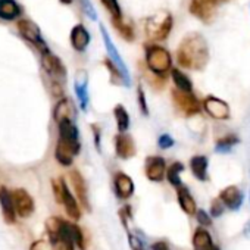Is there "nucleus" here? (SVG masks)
I'll return each instance as SVG.
<instances>
[{"instance_id":"obj_17","label":"nucleus","mask_w":250,"mask_h":250,"mask_svg":"<svg viewBox=\"0 0 250 250\" xmlns=\"http://www.w3.org/2000/svg\"><path fill=\"white\" fill-rule=\"evenodd\" d=\"M113 187L119 199H130L134 194V181L124 172H118L113 177Z\"/></svg>"},{"instance_id":"obj_16","label":"nucleus","mask_w":250,"mask_h":250,"mask_svg":"<svg viewBox=\"0 0 250 250\" xmlns=\"http://www.w3.org/2000/svg\"><path fill=\"white\" fill-rule=\"evenodd\" d=\"M219 200L224 203L225 208L231 209V210H238L244 202V196L241 193V190L235 186H229L227 188H224L219 194Z\"/></svg>"},{"instance_id":"obj_24","label":"nucleus","mask_w":250,"mask_h":250,"mask_svg":"<svg viewBox=\"0 0 250 250\" xmlns=\"http://www.w3.org/2000/svg\"><path fill=\"white\" fill-rule=\"evenodd\" d=\"M208 165H209V161H208L206 156L197 155V156H193L191 158L190 168H191L193 175L199 181H206L208 180Z\"/></svg>"},{"instance_id":"obj_7","label":"nucleus","mask_w":250,"mask_h":250,"mask_svg":"<svg viewBox=\"0 0 250 250\" xmlns=\"http://www.w3.org/2000/svg\"><path fill=\"white\" fill-rule=\"evenodd\" d=\"M42 66L46 71V74L53 80L55 85H62L65 83L66 78V69L63 66V63L61 62V59L53 55L50 50H46L42 53Z\"/></svg>"},{"instance_id":"obj_13","label":"nucleus","mask_w":250,"mask_h":250,"mask_svg":"<svg viewBox=\"0 0 250 250\" xmlns=\"http://www.w3.org/2000/svg\"><path fill=\"white\" fill-rule=\"evenodd\" d=\"M145 171H146V177H147L150 181L161 183V181L165 178L167 162H165V159L161 158V156H149V158L146 159Z\"/></svg>"},{"instance_id":"obj_18","label":"nucleus","mask_w":250,"mask_h":250,"mask_svg":"<svg viewBox=\"0 0 250 250\" xmlns=\"http://www.w3.org/2000/svg\"><path fill=\"white\" fill-rule=\"evenodd\" d=\"M0 208H2L3 218L8 224H14L17 221V210L14 205L12 191H9L6 187H0Z\"/></svg>"},{"instance_id":"obj_35","label":"nucleus","mask_w":250,"mask_h":250,"mask_svg":"<svg viewBox=\"0 0 250 250\" xmlns=\"http://www.w3.org/2000/svg\"><path fill=\"white\" fill-rule=\"evenodd\" d=\"M224 210H225V206H224V203L219 200V197H218V199H213V200H212V205H210V215H212L213 218H218V216H221V215L224 213Z\"/></svg>"},{"instance_id":"obj_25","label":"nucleus","mask_w":250,"mask_h":250,"mask_svg":"<svg viewBox=\"0 0 250 250\" xmlns=\"http://www.w3.org/2000/svg\"><path fill=\"white\" fill-rule=\"evenodd\" d=\"M112 24L115 27V30L121 34V37L127 42H133L136 39V33H134V27L133 22L127 21L124 18V15L121 18H115L112 20Z\"/></svg>"},{"instance_id":"obj_22","label":"nucleus","mask_w":250,"mask_h":250,"mask_svg":"<svg viewBox=\"0 0 250 250\" xmlns=\"http://www.w3.org/2000/svg\"><path fill=\"white\" fill-rule=\"evenodd\" d=\"M71 181H72V187L75 190V194L78 196L80 202L83 203L84 208L90 209V203H88V193H87V186L85 181L83 178V175L78 171H72L71 172Z\"/></svg>"},{"instance_id":"obj_11","label":"nucleus","mask_w":250,"mask_h":250,"mask_svg":"<svg viewBox=\"0 0 250 250\" xmlns=\"http://www.w3.org/2000/svg\"><path fill=\"white\" fill-rule=\"evenodd\" d=\"M172 99H174L175 106L186 115H194L199 112V102L191 91L187 93V91H181V90H174Z\"/></svg>"},{"instance_id":"obj_9","label":"nucleus","mask_w":250,"mask_h":250,"mask_svg":"<svg viewBox=\"0 0 250 250\" xmlns=\"http://www.w3.org/2000/svg\"><path fill=\"white\" fill-rule=\"evenodd\" d=\"M74 90L78 100L80 107L87 112L90 104V93H88V74L84 69H78L74 77Z\"/></svg>"},{"instance_id":"obj_30","label":"nucleus","mask_w":250,"mask_h":250,"mask_svg":"<svg viewBox=\"0 0 250 250\" xmlns=\"http://www.w3.org/2000/svg\"><path fill=\"white\" fill-rule=\"evenodd\" d=\"M238 143V137L234 136V134H228L222 139H219L216 142V146H215V150L218 153H228L235 145Z\"/></svg>"},{"instance_id":"obj_29","label":"nucleus","mask_w":250,"mask_h":250,"mask_svg":"<svg viewBox=\"0 0 250 250\" xmlns=\"http://www.w3.org/2000/svg\"><path fill=\"white\" fill-rule=\"evenodd\" d=\"M184 171V165L181 164V162H174L168 169H167V178H168V181H169V184L171 186H174V187H180V186H183V183H181V172Z\"/></svg>"},{"instance_id":"obj_21","label":"nucleus","mask_w":250,"mask_h":250,"mask_svg":"<svg viewBox=\"0 0 250 250\" xmlns=\"http://www.w3.org/2000/svg\"><path fill=\"white\" fill-rule=\"evenodd\" d=\"M22 14V8L17 0H0V20L14 21L18 20Z\"/></svg>"},{"instance_id":"obj_27","label":"nucleus","mask_w":250,"mask_h":250,"mask_svg":"<svg viewBox=\"0 0 250 250\" xmlns=\"http://www.w3.org/2000/svg\"><path fill=\"white\" fill-rule=\"evenodd\" d=\"M212 237L205 228H197L193 234V246L196 250H209L212 247Z\"/></svg>"},{"instance_id":"obj_2","label":"nucleus","mask_w":250,"mask_h":250,"mask_svg":"<svg viewBox=\"0 0 250 250\" xmlns=\"http://www.w3.org/2000/svg\"><path fill=\"white\" fill-rule=\"evenodd\" d=\"M58 127H59V139L55 149V158L61 165L71 167L74 158L80 153L81 149L80 139H78V128L71 119L58 122Z\"/></svg>"},{"instance_id":"obj_34","label":"nucleus","mask_w":250,"mask_h":250,"mask_svg":"<svg viewBox=\"0 0 250 250\" xmlns=\"http://www.w3.org/2000/svg\"><path fill=\"white\" fill-rule=\"evenodd\" d=\"M81 5H83V11H84L85 17L90 21H96L97 14H96V9H94V6H93V3L90 2V0H81Z\"/></svg>"},{"instance_id":"obj_31","label":"nucleus","mask_w":250,"mask_h":250,"mask_svg":"<svg viewBox=\"0 0 250 250\" xmlns=\"http://www.w3.org/2000/svg\"><path fill=\"white\" fill-rule=\"evenodd\" d=\"M68 231H69V235L74 241V244L78 246L80 250H85V243H84V235H83V229L72 224V222H68Z\"/></svg>"},{"instance_id":"obj_14","label":"nucleus","mask_w":250,"mask_h":250,"mask_svg":"<svg viewBox=\"0 0 250 250\" xmlns=\"http://www.w3.org/2000/svg\"><path fill=\"white\" fill-rule=\"evenodd\" d=\"M216 2L215 0H191V3H190V12L205 21V22H209L215 14V9H216Z\"/></svg>"},{"instance_id":"obj_32","label":"nucleus","mask_w":250,"mask_h":250,"mask_svg":"<svg viewBox=\"0 0 250 250\" xmlns=\"http://www.w3.org/2000/svg\"><path fill=\"white\" fill-rule=\"evenodd\" d=\"M102 5L104 6V9L110 14V18L115 20V18H121L122 17V9L119 6V2L118 0H100Z\"/></svg>"},{"instance_id":"obj_28","label":"nucleus","mask_w":250,"mask_h":250,"mask_svg":"<svg viewBox=\"0 0 250 250\" xmlns=\"http://www.w3.org/2000/svg\"><path fill=\"white\" fill-rule=\"evenodd\" d=\"M171 75H172L174 84L177 85V90L187 91V93H190V91L193 90L191 80H190L184 72H181L180 69H172V71H171Z\"/></svg>"},{"instance_id":"obj_33","label":"nucleus","mask_w":250,"mask_h":250,"mask_svg":"<svg viewBox=\"0 0 250 250\" xmlns=\"http://www.w3.org/2000/svg\"><path fill=\"white\" fill-rule=\"evenodd\" d=\"M137 100H139V107H140L142 113L145 116H149V106H147L146 96H145V90H143L142 85H139V88H137Z\"/></svg>"},{"instance_id":"obj_5","label":"nucleus","mask_w":250,"mask_h":250,"mask_svg":"<svg viewBox=\"0 0 250 250\" xmlns=\"http://www.w3.org/2000/svg\"><path fill=\"white\" fill-rule=\"evenodd\" d=\"M52 184H53V193H55V197H56L58 203H62L65 206V210H66V213L69 215L71 219H74V221L80 219L81 218V210H80L78 202L72 196V193L69 191L65 180L63 178L53 180Z\"/></svg>"},{"instance_id":"obj_36","label":"nucleus","mask_w":250,"mask_h":250,"mask_svg":"<svg viewBox=\"0 0 250 250\" xmlns=\"http://www.w3.org/2000/svg\"><path fill=\"white\" fill-rule=\"evenodd\" d=\"M174 139L169 136V134H162L159 139H158V146L162 149V150H167V149H171L174 146Z\"/></svg>"},{"instance_id":"obj_12","label":"nucleus","mask_w":250,"mask_h":250,"mask_svg":"<svg viewBox=\"0 0 250 250\" xmlns=\"http://www.w3.org/2000/svg\"><path fill=\"white\" fill-rule=\"evenodd\" d=\"M134 139L127 133H119L115 136V153L121 159H130L136 155Z\"/></svg>"},{"instance_id":"obj_43","label":"nucleus","mask_w":250,"mask_h":250,"mask_svg":"<svg viewBox=\"0 0 250 250\" xmlns=\"http://www.w3.org/2000/svg\"><path fill=\"white\" fill-rule=\"evenodd\" d=\"M209 250H221V249H219L218 246H213V244H212V247H210Z\"/></svg>"},{"instance_id":"obj_23","label":"nucleus","mask_w":250,"mask_h":250,"mask_svg":"<svg viewBox=\"0 0 250 250\" xmlns=\"http://www.w3.org/2000/svg\"><path fill=\"white\" fill-rule=\"evenodd\" d=\"M178 190H177V197H178V203H180V206H181V209L187 213V215H194L196 213V202H194V199H193V196H191V193L188 191V188L187 187H183V186H180V187H177Z\"/></svg>"},{"instance_id":"obj_19","label":"nucleus","mask_w":250,"mask_h":250,"mask_svg":"<svg viewBox=\"0 0 250 250\" xmlns=\"http://www.w3.org/2000/svg\"><path fill=\"white\" fill-rule=\"evenodd\" d=\"M71 44H72V49L77 50V52H84L88 44H90V40H91V36L88 33V30L81 25V24H77L72 30H71Z\"/></svg>"},{"instance_id":"obj_44","label":"nucleus","mask_w":250,"mask_h":250,"mask_svg":"<svg viewBox=\"0 0 250 250\" xmlns=\"http://www.w3.org/2000/svg\"><path fill=\"white\" fill-rule=\"evenodd\" d=\"M216 3H222V2H227V0H215Z\"/></svg>"},{"instance_id":"obj_6","label":"nucleus","mask_w":250,"mask_h":250,"mask_svg":"<svg viewBox=\"0 0 250 250\" xmlns=\"http://www.w3.org/2000/svg\"><path fill=\"white\" fill-rule=\"evenodd\" d=\"M100 34H102V39H103V44H104V47H106V52H107V55H109V59H110V61L115 63V66L118 68L124 85H125V87H130V85H131V77H130L128 68H127V65H125L122 56L119 55L116 46L113 44L112 39L109 37V34H107V31H106V28H104L103 25H100Z\"/></svg>"},{"instance_id":"obj_20","label":"nucleus","mask_w":250,"mask_h":250,"mask_svg":"<svg viewBox=\"0 0 250 250\" xmlns=\"http://www.w3.org/2000/svg\"><path fill=\"white\" fill-rule=\"evenodd\" d=\"M77 116V112H75V106H74V102L68 97H63L61 99L55 109H53V119L58 122L61 121H65V119H71L74 121V118Z\"/></svg>"},{"instance_id":"obj_10","label":"nucleus","mask_w":250,"mask_h":250,"mask_svg":"<svg viewBox=\"0 0 250 250\" xmlns=\"http://www.w3.org/2000/svg\"><path fill=\"white\" fill-rule=\"evenodd\" d=\"M12 197H14L15 210L18 212V215L21 218H28V216L33 215V212H34V200H33L31 194L27 190L15 188L12 191Z\"/></svg>"},{"instance_id":"obj_1","label":"nucleus","mask_w":250,"mask_h":250,"mask_svg":"<svg viewBox=\"0 0 250 250\" xmlns=\"http://www.w3.org/2000/svg\"><path fill=\"white\" fill-rule=\"evenodd\" d=\"M178 63L183 68L200 71L209 61V47L200 34H188L183 39L177 50Z\"/></svg>"},{"instance_id":"obj_41","label":"nucleus","mask_w":250,"mask_h":250,"mask_svg":"<svg viewBox=\"0 0 250 250\" xmlns=\"http://www.w3.org/2000/svg\"><path fill=\"white\" fill-rule=\"evenodd\" d=\"M152 250H171V247L168 246L167 241H156V243L152 246Z\"/></svg>"},{"instance_id":"obj_4","label":"nucleus","mask_w":250,"mask_h":250,"mask_svg":"<svg viewBox=\"0 0 250 250\" xmlns=\"http://www.w3.org/2000/svg\"><path fill=\"white\" fill-rule=\"evenodd\" d=\"M145 55H146V65L149 71L153 72L155 75H165L171 69L172 65L171 55L162 46L149 44L146 46Z\"/></svg>"},{"instance_id":"obj_39","label":"nucleus","mask_w":250,"mask_h":250,"mask_svg":"<svg viewBox=\"0 0 250 250\" xmlns=\"http://www.w3.org/2000/svg\"><path fill=\"white\" fill-rule=\"evenodd\" d=\"M30 250H55V247L47 241H36L31 244Z\"/></svg>"},{"instance_id":"obj_40","label":"nucleus","mask_w":250,"mask_h":250,"mask_svg":"<svg viewBox=\"0 0 250 250\" xmlns=\"http://www.w3.org/2000/svg\"><path fill=\"white\" fill-rule=\"evenodd\" d=\"M128 240H130V246H131L133 250H145V244H143L142 240L137 238L136 235H130Z\"/></svg>"},{"instance_id":"obj_38","label":"nucleus","mask_w":250,"mask_h":250,"mask_svg":"<svg viewBox=\"0 0 250 250\" xmlns=\"http://www.w3.org/2000/svg\"><path fill=\"white\" fill-rule=\"evenodd\" d=\"M91 130H93V134H94V146L97 147L99 152H102V147H100V142H102V131H100V127L96 124L91 125Z\"/></svg>"},{"instance_id":"obj_37","label":"nucleus","mask_w":250,"mask_h":250,"mask_svg":"<svg viewBox=\"0 0 250 250\" xmlns=\"http://www.w3.org/2000/svg\"><path fill=\"white\" fill-rule=\"evenodd\" d=\"M196 219H197V222H199L202 227H210V225H212L210 216H209L205 210H202V209L196 210Z\"/></svg>"},{"instance_id":"obj_15","label":"nucleus","mask_w":250,"mask_h":250,"mask_svg":"<svg viewBox=\"0 0 250 250\" xmlns=\"http://www.w3.org/2000/svg\"><path fill=\"white\" fill-rule=\"evenodd\" d=\"M203 107L215 119H228L229 118V107H228V104L224 100H221V99H218L215 96L206 97L205 102H203Z\"/></svg>"},{"instance_id":"obj_42","label":"nucleus","mask_w":250,"mask_h":250,"mask_svg":"<svg viewBox=\"0 0 250 250\" xmlns=\"http://www.w3.org/2000/svg\"><path fill=\"white\" fill-rule=\"evenodd\" d=\"M61 3H63V5H69V3H72V0H61Z\"/></svg>"},{"instance_id":"obj_26","label":"nucleus","mask_w":250,"mask_h":250,"mask_svg":"<svg viewBox=\"0 0 250 250\" xmlns=\"http://www.w3.org/2000/svg\"><path fill=\"white\" fill-rule=\"evenodd\" d=\"M113 116L116 121V127L119 133H127L130 128V115L122 104H116L113 109Z\"/></svg>"},{"instance_id":"obj_3","label":"nucleus","mask_w":250,"mask_h":250,"mask_svg":"<svg viewBox=\"0 0 250 250\" xmlns=\"http://www.w3.org/2000/svg\"><path fill=\"white\" fill-rule=\"evenodd\" d=\"M172 25H174L172 15L169 12L161 11V12L150 15L146 20L145 28H146V34L149 39H152L155 42H162L169 36Z\"/></svg>"},{"instance_id":"obj_8","label":"nucleus","mask_w":250,"mask_h":250,"mask_svg":"<svg viewBox=\"0 0 250 250\" xmlns=\"http://www.w3.org/2000/svg\"><path fill=\"white\" fill-rule=\"evenodd\" d=\"M17 27H18V33L21 34V37L24 40H27L28 43H31L36 49H39L40 53L49 50V47L42 36L40 28L31 20H21V21H18Z\"/></svg>"}]
</instances>
